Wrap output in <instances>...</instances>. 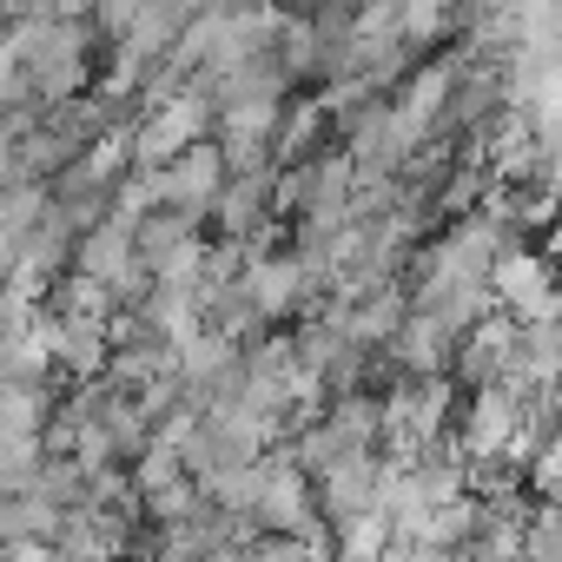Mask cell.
Masks as SVG:
<instances>
[{
  "mask_svg": "<svg viewBox=\"0 0 562 562\" xmlns=\"http://www.w3.org/2000/svg\"><path fill=\"white\" fill-rule=\"evenodd\" d=\"M146 179H153V199H159V205H179V212H192V218L205 225V205H212V192L225 186V159H218V139H212V133L186 139L172 159L146 166Z\"/></svg>",
  "mask_w": 562,
  "mask_h": 562,
  "instance_id": "1",
  "label": "cell"
},
{
  "mask_svg": "<svg viewBox=\"0 0 562 562\" xmlns=\"http://www.w3.org/2000/svg\"><path fill=\"white\" fill-rule=\"evenodd\" d=\"M245 299H251V312H258L265 325H292V318L305 312V271H299V258H292L285 245L258 251V258L245 265Z\"/></svg>",
  "mask_w": 562,
  "mask_h": 562,
  "instance_id": "2",
  "label": "cell"
},
{
  "mask_svg": "<svg viewBox=\"0 0 562 562\" xmlns=\"http://www.w3.org/2000/svg\"><path fill=\"white\" fill-rule=\"evenodd\" d=\"M384 351L411 371V378H430V371H450V351H457V331L437 318V312H424V305H411L404 312V325L384 338Z\"/></svg>",
  "mask_w": 562,
  "mask_h": 562,
  "instance_id": "3",
  "label": "cell"
},
{
  "mask_svg": "<svg viewBox=\"0 0 562 562\" xmlns=\"http://www.w3.org/2000/svg\"><path fill=\"white\" fill-rule=\"evenodd\" d=\"M133 265V225L126 218H100V225H87L80 238H74V271H87V278H100V285H113V278Z\"/></svg>",
  "mask_w": 562,
  "mask_h": 562,
  "instance_id": "4",
  "label": "cell"
},
{
  "mask_svg": "<svg viewBox=\"0 0 562 562\" xmlns=\"http://www.w3.org/2000/svg\"><path fill=\"white\" fill-rule=\"evenodd\" d=\"M41 457V437H0V490H34Z\"/></svg>",
  "mask_w": 562,
  "mask_h": 562,
  "instance_id": "5",
  "label": "cell"
}]
</instances>
